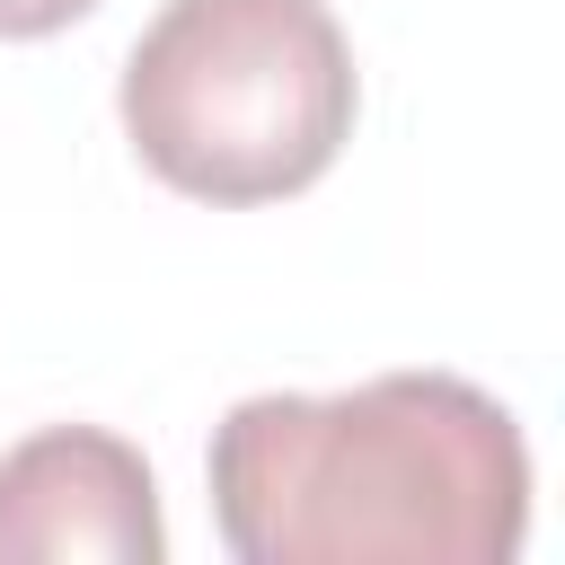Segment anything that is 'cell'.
Masks as SVG:
<instances>
[{"label": "cell", "instance_id": "6da1fadb", "mask_svg": "<svg viewBox=\"0 0 565 565\" xmlns=\"http://www.w3.org/2000/svg\"><path fill=\"white\" fill-rule=\"evenodd\" d=\"M212 521L238 565H512L530 441L459 371L274 388L212 424Z\"/></svg>", "mask_w": 565, "mask_h": 565}, {"label": "cell", "instance_id": "277c9868", "mask_svg": "<svg viewBox=\"0 0 565 565\" xmlns=\"http://www.w3.org/2000/svg\"><path fill=\"white\" fill-rule=\"evenodd\" d=\"M97 0H0V35H53L71 18H88Z\"/></svg>", "mask_w": 565, "mask_h": 565}, {"label": "cell", "instance_id": "3957f363", "mask_svg": "<svg viewBox=\"0 0 565 565\" xmlns=\"http://www.w3.org/2000/svg\"><path fill=\"white\" fill-rule=\"evenodd\" d=\"M159 565V477L106 424H44L0 450V565Z\"/></svg>", "mask_w": 565, "mask_h": 565}, {"label": "cell", "instance_id": "7a4b0ae2", "mask_svg": "<svg viewBox=\"0 0 565 565\" xmlns=\"http://www.w3.org/2000/svg\"><path fill=\"white\" fill-rule=\"evenodd\" d=\"M141 168L194 203H282L353 141V44L327 0H168L124 62Z\"/></svg>", "mask_w": 565, "mask_h": 565}]
</instances>
